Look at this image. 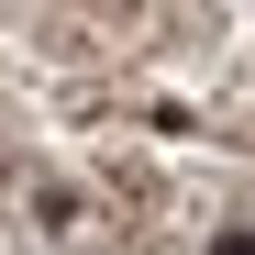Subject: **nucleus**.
I'll return each instance as SVG.
<instances>
[{"label": "nucleus", "instance_id": "1", "mask_svg": "<svg viewBox=\"0 0 255 255\" xmlns=\"http://www.w3.org/2000/svg\"><path fill=\"white\" fill-rule=\"evenodd\" d=\"M211 255H255V233H222V244H211Z\"/></svg>", "mask_w": 255, "mask_h": 255}]
</instances>
